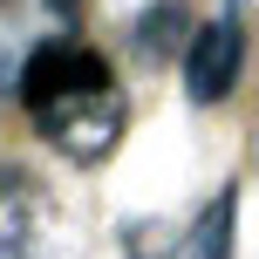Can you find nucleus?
Instances as JSON below:
<instances>
[{
	"label": "nucleus",
	"instance_id": "f257e3e1",
	"mask_svg": "<svg viewBox=\"0 0 259 259\" xmlns=\"http://www.w3.org/2000/svg\"><path fill=\"white\" fill-rule=\"evenodd\" d=\"M27 123L41 130V143H48L55 157L96 170V164L116 157V143L130 130V103H123L116 82H96V89H62V96L27 103Z\"/></svg>",
	"mask_w": 259,
	"mask_h": 259
},
{
	"label": "nucleus",
	"instance_id": "f03ea898",
	"mask_svg": "<svg viewBox=\"0 0 259 259\" xmlns=\"http://www.w3.org/2000/svg\"><path fill=\"white\" fill-rule=\"evenodd\" d=\"M178 68H184V96L198 109H219L225 96L239 89L246 75V21L239 14H219V21H191L178 48Z\"/></svg>",
	"mask_w": 259,
	"mask_h": 259
},
{
	"label": "nucleus",
	"instance_id": "7ed1b4c3",
	"mask_svg": "<svg viewBox=\"0 0 259 259\" xmlns=\"http://www.w3.org/2000/svg\"><path fill=\"white\" fill-rule=\"evenodd\" d=\"M0 259H41V184L0 164Z\"/></svg>",
	"mask_w": 259,
	"mask_h": 259
},
{
	"label": "nucleus",
	"instance_id": "20e7f679",
	"mask_svg": "<svg viewBox=\"0 0 259 259\" xmlns=\"http://www.w3.org/2000/svg\"><path fill=\"white\" fill-rule=\"evenodd\" d=\"M232 246H239V184H225V191L178 232L170 259H232Z\"/></svg>",
	"mask_w": 259,
	"mask_h": 259
},
{
	"label": "nucleus",
	"instance_id": "39448f33",
	"mask_svg": "<svg viewBox=\"0 0 259 259\" xmlns=\"http://www.w3.org/2000/svg\"><path fill=\"white\" fill-rule=\"evenodd\" d=\"M184 34H191V7H184V0H150V7L130 21V48H137V62H178Z\"/></svg>",
	"mask_w": 259,
	"mask_h": 259
},
{
	"label": "nucleus",
	"instance_id": "423d86ee",
	"mask_svg": "<svg viewBox=\"0 0 259 259\" xmlns=\"http://www.w3.org/2000/svg\"><path fill=\"white\" fill-rule=\"evenodd\" d=\"M48 14H55V21H75V14H82V0H48Z\"/></svg>",
	"mask_w": 259,
	"mask_h": 259
}]
</instances>
